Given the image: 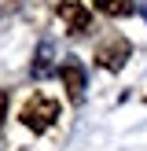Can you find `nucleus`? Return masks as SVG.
<instances>
[{
    "label": "nucleus",
    "instance_id": "1",
    "mask_svg": "<svg viewBox=\"0 0 147 151\" xmlns=\"http://www.w3.org/2000/svg\"><path fill=\"white\" fill-rule=\"evenodd\" d=\"M19 122L26 125V129H33V133H48L51 125L59 122V100H51V96H44V92H33L22 103Z\"/></svg>",
    "mask_w": 147,
    "mask_h": 151
},
{
    "label": "nucleus",
    "instance_id": "2",
    "mask_svg": "<svg viewBox=\"0 0 147 151\" xmlns=\"http://www.w3.org/2000/svg\"><path fill=\"white\" fill-rule=\"evenodd\" d=\"M129 55H132V44L125 41L121 33H114V37H107V41L96 44V66H103V70H110V74L121 70Z\"/></svg>",
    "mask_w": 147,
    "mask_h": 151
},
{
    "label": "nucleus",
    "instance_id": "3",
    "mask_svg": "<svg viewBox=\"0 0 147 151\" xmlns=\"http://www.w3.org/2000/svg\"><path fill=\"white\" fill-rule=\"evenodd\" d=\"M55 15L66 22L70 33H88V29H92V11H88L81 0H59V4H55Z\"/></svg>",
    "mask_w": 147,
    "mask_h": 151
},
{
    "label": "nucleus",
    "instance_id": "4",
    "mask_svg": "<svg viewBox=\"0 0 147 151\" xmlns=\"http://www.w3.org/2000/svg\"><path fill=\"white\" fill-rule=\"evenodd\" d=\"M59 78H63V85H66V92H70V100L77 103L81 96H85V66L77 63V59H66L63 66H59Z\"/></svg>",
    "mask_w": 147,
    "mask_h": 151
},
{
    "label": "nucleus",
    "instance_id": "5",
    "mask_svg": "<svg viewBox=\"0 0 147 151\" xmlns=\"http://www.w3.org/2000/svg\"><path fill=\"white\" fill-rule=\"evenodd\" d=\"M92 7L107 19H125V15L136 11V0H92Z\"/></svg>",
    "mask_w": 147,
    "mask_h": 151
},
{
    "label": "nucleus",
    "instance_id": "6",
    "mask_svg": "<svg viewBox=\"0 0 147 151\" xmlns=\"http://www.w3.org/2000/svg\"><path fill=\"white\" fill-rule=\"evenodd\" d=\"M51 55H55V44H51V41H41V48H37V55H33L29 74H33V78H48V74H51Z\"/></svg>",
    "mask_w": 147,
    "mask_h": 151
},
{
    "label": "nucleus",
    "instance_id": "7",
    "mask_svg": "<svg viewBox=\"0 0 147 151\" xmlns=\"http://www.w3.org/2000/svg\"><path fill=\"white\" fill-rule=\"evenodd\" d=\"M4 118H7V88H0V125H4Z\"/></svg>",
    "mask_w": 147,
    "mask_h": 151
},
{
    "label": "nucleus",
    "instance_id": "8",
    "mask_svg": "<svg viewBox=\"0 0 147 151\" xmlns=\"http://www.w3.org/2000/svg\"><path fill=\"white\" fill-rule=\"evenodd\" d=\"M22 0H0V11H19Z\"/></svg>",
    "mask_w": 147,
    "mask_h": 151
},
{
    "label": "nucleus",
    "instance_id": "9",
    "mask_svg": "<svg viewBox=\"0 0 147 151\" xmlns=\"http://www.w3.org/2000/svg\"><path fill=\"white\" fill-rule=\"evenodd\" d=\"M143 19H147V4H143Z\"/></svg>",
    "mask_w": 147,
    "mask_h": 151
}]
</instances>
